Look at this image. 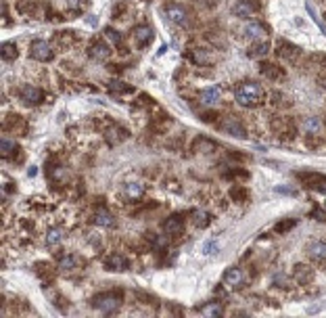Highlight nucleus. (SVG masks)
I'll list each match as a JSON object with an SVG mask.
<instances>
[{"mask_svg":"<svg viewBox=\"0 0 326 318\" xmlns=\"http://www.w3.org/2000/svg\"><path fill=\"white\" fill-rule=\"evenodd\" d=\"M19 94H21V101L27 103V105H40L44 98V93L36 86H23L19 90Z\"/></svg>","mask_w":326,"mask_h":318,"instance_id":"obj_11","label":"nucleus"},{"mask_svg":"<svg viewBox=\"0 0 326 318\" xmlns=\"http://www.w3.org/2000/svg\"><path fill=\"white\" fill-rule=\"evenodd\" d=\"M308 256H309V260H314V262H318V264H326V243L324 241L309 243Z\"/></svg>","mask_w":326,"mask_h":318,"instance_id":"obj_14","label":"nucleus"},{"mask_svg":"<svg viewBox=\"0 0 326 318\" xmlns=\"http://www.w3.org/2000/svg\"><path fill=\"white\" fill-rule=\"evenodd\" d=\"M88 55L92 56L94 61H107L111 56V46L103 40H94L92 44L88 46Z\"/></svg>","mask_w":326,"mask_h":318,"instance_id":"obj_10","label":"nucleus"},{"mask_svg":"<svg viewBox=\"0 0 326 318\" xmlns=\"http://www.w3.org/2000/svg\"><path fill=\"white\" fill-rule=\"evenodd\" d=\"M245 188H242V187H232L230 188V197H232V199L234 201H242V199H245Z\"/></svg>","mask_w":326,"mask_h":318,"instance_id":"obj_39","label":"nucleus"},{"mask_svg":"<svg viewBox=\"0 0 326 318\" xmlns=\"http://www.w3.org/2000/svg\"><path fill=\"white\" fill-rule=\"evenodd\" d=\"M222 130L228 132V134H232V136H237V138H245L247 136L245 126H242L240 119H237L234 115H228L224 122H222Z\"/></svg>","mask_w":326,"mask_h":318,"instance_id":"obj_8","label":"nucleus"},{"mask_svg":"<svg viewBox=\"0 0 326 318\" xmlns=\"http://www.w3.org/2000/svg\"><path fill=\"white\" fill-rule=\"evenodd\" d=\"M209 222H211V216L207 214V211H203V209L192 211V224H195L197 228H207Z\"/></svg>","mask_w":326,"mask_h":318,"instance_id":"obj_24","label":"nucleus"},{"mask_svg":"<svg viewBox=\"0 0 326 318\" xmlns=\"http://www.w3.org/2000/svg\"><path fill=\"white\" fill-rule=\"evenodd\" d=\"M92 222L96 226H103V228H113V226H115V218H113V214H111L109 209L99 207V209L94 211V216H92Z\"/></svg>","mask_w":326,"mask_h":318,"instance_id":"obj_13","label":"nucleus"},{"mask_svg":"<svg viewBox=\"0 0 326 318\" xmlns=\"http://www.w3.org/2000/svg\"><path fill=\"white\" fill-rule=\"evenodd\" d=\"M293 277H295V281L297 282H309V279H311V270H309V266H303V264H297L295 266V270H293Z\"/></svg>","mask_w":326,"mask_h":318,"instance_id":"obj_25","label":"nucleus"},{"mask_svg":"<svg viewBox=\"0 0 326 318\" xmlns=\"http://www.w3.org/2000/svg\"><path fill=\"white\" fill-rule=\"evenodd\" d=\"M61 241H63V230L61 228H51L46 235V245L48 247H57Z\"/></svg>","mask_w":326,"mask_h":318,"instance_id":"obj_30","label":"nucleus"},{"mask_svg":"<svg viewBox=\"0 0 326 318\" xmlns=\"http://www.w3.org/2000/svg\"><path fill=\"white\" fill-rule=\"evenodd\" d=\"M54 40H57V44L61 46V48H69L75 42V36L71 32H61V34H57L54 36Z\"/></svg>","mask_w":326,"mask_h":318,"instance_id":"obj_32","label":"nucleus"},{"mask_svg":"<svg viewBox=\"0 0 326 318\" xmlns=\"http://www.w3.org/2000/svg\"><path fill=\"white\" fill-rule=\"evenodd\" d=\"M165 17H168L172 23L182 25V27H189V23H190V15H189V11H186V6L176 4V2L165 6Z\"/></svg>","mask_w":326,"mask_h":318,"instance_id":"obj_3","label":"nucleus"},{"mask_svg":"<svg viewBox=\"0 0 326 318\" xmlns=\"http://www.w3.org/2000/svg\"><path fill=\"white\" fill-rule=\"evenodd\" d=\"M142 193H144V185H142V182H128V185L123 187V195H126L128 199H132V201L140 199Z\"/></svg>","mask_w":326,"mask_h":318,"instance_id":"obj_19","label":"nucleus"},{"mask_svg":"<svg viewBox=\"0 0 326 318\" xmlns=\"http://www.w3.org/2000/svg\"><path fill=\"white\" fill-rule=\"evenodd\" d=\"M36 270H38V274L42 279H46V281H52V277H54V272H52V268L48 266V264H36Z\"/></svg>","mask_w":326,"mask_h":318,"instance_id":"obj_37","label":"nucleus"},{"mask_svg":"<svg viewBox=\"0 0 326 318\" xmlns=\"http://www.w3.org/2000/svg\"><path fill=\"white\" fill-rule=\"evenodd\" d=\"M149 241H151L153 251H163L168 247V237H163V235H149Z\"/></svg>","mask_w":326,"mask_h":318,"instance_id":"obj_31","label":"nucleus"},{"mask_svg":"<svg viewBox=\"0 0 326 318\" xmlns=\"http://www.w3.org/2000/svg\"><path fill=\"white\" fill-rule=\"evenodd\" d=\"M276 53H278L282 59H287V61H295L297 56H299V48L293 46V44H289V42H278Z\"/></svg>","mask_w":326,"mask_h":318,"instance_id":"obj_17","label":"nucleus"},{"mask_svg":"<svg viewBox=\"0 0 326 318\" xmlns=\"http://www.w3.org/2000/svg\"><path fill=\"white\" fill-rule=\"evenodd\" d=\"M311 216H314L316 218V220H320V222H326V211L324 209H314V211H311Z\"/></svg>","mask_w":326,"mask_h":318,"instance_id":"obj_40","label":"nucleus"},{"mask_svg":"<svg viewBox=\"0 0 326 318\" xmlns=\"http://www.w3.org/2000/svg\"><path fill=\"white\" fill-rule=\"evenodd\" d=\"M297 222L293 220V218H291V220H284V222H278V224H276L274 226V230L276 232H287V230H291V228H293V226H295Z\"/></svg>","mask_w":326,"mask_h":318,"instance_id":"obj_38","label":"nucleus"},{"mask_svg":"<svg viewBox=\"0 0 326 318\" xmlns=\"http://www.w3.org/2000/svg\"><path fill=\"white\" fill-rule=\"evenodd\" d=\"M80 0H69V6H78Z\"/></svg>","mask_w":326,"mask_h":318,"instance_id":"obj_41","label":"nucleus"},{"mask_svg":"<svg viewBox=\"0 0 326 318\" xmlns=\"http://www.w3.org/2000/svg\"><path fill=\"white\" fill-rule=\"evenodd\" d=\"M163 230L168 235H182L184 232V218L180 214H172L168 220L163 222Z\"/></svg>","mask_w":326,"mask_h":318,"instance_id":"obj_12","label":"nucleus"},{"mask_svg":"<svg viewBox=\"0 0 326 318\" xmlns=\"http://www.w3.org/2000/svg\"><path fill=\"white\" fill-rule=\"evenodd\" d=\"M301 128H303L305 134H311V136H316V134H320L322 124H320V119H318V117H305L303 124H301Z\"/></svg>","mask_w":326,"mask_h":318,"instance_id":"obj_21","label":"nucleus"},{"mask_svg":"<svg viewBox=\"0 0 326 318\" xmlns=\"http://www.w3.org/2000/svg\"><path fill=\"white\" fill-rule=\"evenodd\" d=\"M201 314L203 316H220L222 314V306L216 301H211V303H205L203 308H201Z\"/></svg>","mask_w":326,"mask_h":318,"instance_id":"obj_34","label":"nucleus"},{"mask_svg":"<svg viewBox=\"0 0 326 318\" xmlns=\"http://www.w3.org/2000/svg\"><path fill=\"white\" fill-rule=\"evenodd\" d=\"M261 74L268 75L270 80H282V77H284L282 69L276 67V65H272V63H261Z\"/></svg>","mask_w":326,"mask_h":318,"instance_id":"obj_23","label":"nucleus"},{"mask_svg":"<svg viewBox=\"0 0 326 318\" xmlns=\"http://www.w3.org/2000/svg\"><path fill=\"white\" fill-rule=\"evenodd\" d=\"M232 13L240 19H251L259 13V4L253 2V0H237L232 6Z\"/></svg>","mask_w":326,"mask_h":318,"instance_id":"obj_5","label":"nucleus"},{"mask_svg":"<svg viewBox=\"0 0 326 318\" xmlns=\"http://www.w3.org/2000/svg\"><path fill=\"white\" fill-rule=\"evenodd\" d=\"M268 53H270V44L266 40L255 42V44L249 48V56H251V59H261V56H266Z\"/></svg>","mask_w":326,"mask_h":318,"instance_id":"obj_22","label":"nucleus"},{"mask_svg":"<svg viewBox=\"0 0 326 318\" xmlns=\"http://www.w3.org/2000/svg\"><path fill=\"white\" fill-rule=\"evenodd\" d=\"M192 149L195 151H201V153H211L213 149H216V143L209 138H197L195 145H192Z\"/></svg>","mask_w":326,"mask_h":318,"instance_id":"obj_27","label":"nucleus"},{"mask_svg":"<svg viewBox=\"0 0 326 318\" xmlns=\"http://www.w3.org/2000/svg\"><path fill=\"white\" fill-rule=\"evenodd\" d=\"M224 282L230 289H242L245 287V282H247V274H245V270L242 268H230L226 274H224Z\"/></svg>","mask_w":326,"mask_h":318,"instance_id":"obj_7","label":"nucleus"},{"mask_svg":"<svg viewBox=\"0 0 326 318\" xmlns=\"http://www.w3.org/2000/svg\"><path fill=\"white\" fill-rule=\"evenodd\" d=\"M234 98H237V103L240 107L253 109V107H259L263 103L266 93H263V88L257 82H242L237 86V90H234Z\"/></svg>","mask_w":326,"mask_h":318,"instance_id":"obj_1","label":"nucleus"},{"mask_svg":"<svg viewBox=\"0 0 326 318\" xmlns=\"http://www.w3.org/2000/svg\"><path fill=\"white\" fill-rule=\"evenodd\" d=\"M19 56V51L13 42H4L2 44V61H15Z\"/></svg>","mask_w":326,"mask_h":318,"instance_id":"obj_29","label":"nucleus"},{"mask_svg":"<svg viewBox=\"0 0 326 318\" xmlns=\"http://www.w3.org/2000/svg\"><path fill=\"white\" fill-rule=\"evenodd\" d=\"M190 59H192V63H197V65H209L211 56H209V51H205V48H195Z\"/></svg>","mask_w":326,"mask_h":318,"instance_id":"obj_26","label":"nucleus"},{"mask_svg":"<svg viewBox=\"0 0 326 318\" xmlns=\"http://www.w3.org/2000/svg\"><path fill=\"white\" fill-rule=\"evenodd\" d=\"M90 306L101 310L105 314H113L121 306V293L120 291H109V293H99L90 299Z\"/></svg>","mask_w":326,"mask_h":318,"instance_id":"obj_2","label":"nucleus"},{"mask_svg":"<svg viewBox=\"0 0 326 318\" xmlns=\"http://www.w3.org/2000/svg\"><path fill=\"white\" fill-rule=\"evenodd\" d=\"M0 149H2V153H0V155H2V159H11V157H13V153L19 151V149H17V145L13 143V140H9L6 136L2 138V143H0Z\"/></svg>","mask_w":326,"mask_h":318,"instance_id":"obj_28","label":"nucleus"},{"mask_svg":"<svg viewBox=\"0 0 326 318\" xmlns=\"http://www.w3.org/2000/svg\"><path fill=\"white\" fill-rule=\"evenodd\" d=\"M199 98L203 105H216L220 101V88L218 86H209V88H203L199 93Z\"/></svg>","mask_w":326,"mask_h":318,"instance_id":"obj_18","label":"nucleus"},{"mask_svg":"<svg viewBox=\"0 0 326 318\" xmlns=\"http://www.w3.org/2000/svg\"><path fill=\"white\" fill-rule=\"evenodd\" d=\"M75 266H78L75 256H61L59 258V268H61V270H73Z\"/></svg>","mask_w":326,"mask_h":318,"instance_id":"obj_35","label":"nucleus"},{"mask_svg":"<svg viewBox=\"0 0 326 318\" xmlns=\"http://www.w3.org/2000/svg\"><path fill=\"white\" fill-rule=\"evenodd\" d=\"M123 138H128V130L120 128V126H111V130H107V143L109 145H117Z\"/></svg>","mask_w":326,"mask_h":318,"instance_id":"obj_20","label":"nucleus"},{"mask_svg":"<svg viewBox=\"0 0 326 318\" xmlns=\"http://www.w3.org/2000/svg\"><path fill=\"white\" fill-rule=\"evenodd\" d=\"M109 90H111V93H132V86H126L123 82H117V80H111L109 82Z\"/></svg>","mask_w":326,"mask_h":318,"instance_id":"obj_36","label":"nucleus"},{"mask_svg":"<svg viewBox=\"0 0 326 318\" xmlns=\"http://www.w3.org/2000/svg\"><path fill=\"white\" fill-rule=\"evenodd\" d=\"M105 38H107L109 44H113L117 48L121 46V34L117 30H113V27H107V30H105Z\"/></svg>","mask_w":326,"mask_h":318,"instance_id":"obj_33","label":"nucleus"},{"mask_svg":"<svg viewBox=\"0 0 326 318\" xmlns=\"http://www.w3.org/2000/svg\"><path fill=\"white\" fill-rule=\"evenodd\" d=\"M132 38H134L138 48H144V46L151 44L155 36H153V30H151L149 25H136L134 30H132Z\"/></svg>","mask_w":326,"mask_h":318,"instance_id":"obj_9","label":"nucleus"},{"mask_svg":"<svg viewBox=\"0 0 326 318\" xmlns=\"http://www.w3.org/2000/svg\"><path fill=\"white\" fill-rule=\"evenodd\" d=\"M105 266H107V270L121 272V270H126V268L130 266V262L121 256V253H111V256L105 260Z\"/></svg>","mask_w":326,"mask_h":318,"instance_id":"obj_15","label":"nucleus"},{"mask_svg":"<svg viewBox=\"0 0 326 318\" xmlns=\"http://www.w3.org/2000/svg\"><path fill=\"white\" fill-rule=\"evenodd\" d=\"M30 55H32V59H36L40 63H48V61H52V56H54L51 44L44 40H34L30 46Z\"/></svg>","mask_w":326,"mask_h":318,"instance_id":"obj_4","label":"nucleus"},{"mask_svg":"<svg viewBox=\"0 0 326 318\" xmlns=\"http://www.w3.org/2000/svg\"><path fill=\"white\" fill-rule=\"evenodd\" d=\"M297 178L308 188H316V190H326V176L318 174V172H299Z\"/></svg>","mask_w":326,"mask_h":318,"instance_id":"obj_6","label":"nucleus"},{"mask_svg":"<svg viewBox=\"0 0 326 318\" xmlns=\"http://www.w3.org/2000/svg\"><path fill=\"white\" fill-rule=\"evenodd\" d=\"M266 34H268L266 25L257 23V21H251V23H247V27H245V36L249 40H255V42L263 40V38H266Z\"/></svg>","mask_w":326,"mask_h":318,"instance_id":"obj_16","label":"nucleus"}]
</instances>
